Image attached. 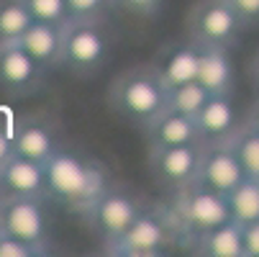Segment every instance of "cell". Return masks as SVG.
I'll return each instance as SVG.
<instances>
[{
	"instance_id": "1",
	"label": "cell",
	"mask_w": 259,
	"mask_h": 257,
	"mask_svg": "<svg viewBox=\"0 0 259 257\" xmlns=\"http://www.w3.org/2000/svg\"><path fill=\"white\" fill-rule=\"evenodd\" d=\"M44 182L47 198L77 216H82L110 188V180L98 162L64 150H57L44 162Z\"/></svg>"
},
{
	"instance_id": "2",
	"label": "cell",
	"mask_w": 259,
	"mask_h": 257,
	"mask_svg": "<svg viewBox=\"0 0 259 257\" xmlns=\"http://www.w3.org/2000/svg\"><path fill=\"white\" fill-rule=\"evenodd\" d=\"M110 108L136 129H146L162 111H167V88L157 78L152 64H139L110 83L108 88Z\"/></svg>"
},
{
	"instance_id": "3",
	"label": "cell",
	"mask_w": 259,
	"mask_h": 257,
	"mask_svg": "<svg viewBox=\"0 0 259 257\" xmlns=\"http://www.w3.org/2000/svg\"><path fill=\"white\" fill-rule=\"evenodd\" d=\"M162 211L175 232L177 247L210 227L229 222L226 196L203 186L200 180H193L190 186L180 191H172V198L162 203Z\"/></svg>"
},
{
	"instance_id": "4",
	"label": "cell",
	"mask_w": 259,
	"mask_h": 257,
	"mask_svg": "<svg viewBox=\"0 0 259 257\" xmlns=\"http://www.w3.org/2000/svg\"><path fill=\"white\" fill-rule=\"evenodd\" d=\"M116 36L105 21H67L62 26V69L75 78H95L108 67Z\"/></svg>"
},
{
	"instance_id": "5",
	"label": "cell",
	"mask_w": 259,
	"mask_h": 257,
	"mask_svg": "<svg viewBox=\"0 0 259 257\" xmlns=\"http://www.w3.org/2000/svg\"><path fill=\"white\" fill-rule=\"evenodd\" d=\"M244 31L241 18L226 0H198L185 23V36H190L198 47L236 49Z\"/></svg>"
},
{
	"instance_id": "6",
	"label": "cell",
	"mask_w": 259,
	"mask_h": 257,
	"mask_svg": "<svg viewBox=\"0 0 259 257\" xmlns=\"http://www.w3.org/2000/svg\"><path fill=\"white\" fill-rule=\"evenodd\" d=\"M169 247H177L175 232L162 206H157V208H141L134 224L116 242L105 244V252L113 257H159Z\"/></svg>"
},
{
	"instance_id": "7",
	"label": "cell",
	"mask_w": 259,
	"mask_h": 257,
	"mask_svg": "<svg viewBox=\"0 0 259 257\" xmlns=\"http://www.w3.org/2000/svg\"><path fill=\"white\" fill-rule=\"evenodd\" d=\"M49 198L41 196H0V232L36 242L49 244Z\"/></svg>"
},
{
	"instance_id": "8",
	"label": "cell",
	"mask_w": 259,
	"mask_h": 257,
	"mask_svg": "<svg viewBox=\"0 0 259 257\" xmlns=\"http://www.w3.org/2000/svg\"><path fill=\"white\" fill-rule=\"evenodd\" d=\"M141 203L134 198V196H128V193H123V191H116L113 186H110L85 213H82V218H85V224L98 234V239L103 242V247L105 244H110V242H116L131 224H134V218L141 213Z\"/></svg>"
},
{
	"instance_id": "9",
	"label": "cell",
	"mask_w": 259,
	"mask_h": 257,
	"mask_svg": "<svg viewBox=\"0 0 259 257\" xmlns=\"http://www.w3.org/2000/svg\"><path fill=\"white\" fill-rule=\"evenodd\" d=\"M205 144H175V146H149V172L162 188L180 191L198 180L200 157Z\"/></svg>"
},
{
	"instance_id": "10",
	"label": "cell",
	"mask_w": 259,
	"mask_h": 257,
	"mask_svg": "<svg viewBox=\"0 0 259 257\" xmlns=\"http://www.w3.org/2000/svg\"><path fill=\"white\" fill-rule=\"evenodd\" d=\"M47 85V72L36 64L18 42L0 44V93L8 98H31Z\"/></svg>"
},
{
	"instance_id": "11",
	"label": "cell",
	"mask_w": 259,
	"mask_h": 257,
	"mask_svg": "<svg viewBox=\"0 0 259 257\" xmlns=\"http://www.w3.org/2000/svg\"><path fill=\"white\" fill-rule=\"evenodd\" d=\"M198 59H200V47L190 36H185V39L167 42L149 64L157 72V78L162 80L164 88H175V85L195 80Z\"/></svg>"
},
{
	"instance_id": "12",
	"label": "cell",
	"mask_w": 259,
	"mask_h": 257,
	"mask_svg": "<svg viewBox=\"0 0 259 257\" xmlns=\"http://www.w3.org/2000/svg\"><path fill=\"white\" fill-rule=\"evenodd\" d=\"M195 126H198V136L200 141L208 144H226L234 131L241 126L236 105H234V95H210L203 108L195 114Z\"/></svg>"
},
{
	"instance_id": "13",
	"label": "cell",
	"mask_w": 259,
	"mask_h": 257,
	"mask_svg": "<svg viewBox=\"0 0 259 257\" xmlns=\"http://www.w3.org/2000/svg\"><path fill=\"white\" fill-rule=\"evenodd\" d=\"M11 144H13V155L28 157V160L41 162V165L59 150L54 126L44 119H36V116H28V119H21L18 124H13Z\"/></svg>"
},
{
	"instance_id": "14",
	"label": "cell",
	"mask_w": 259,
	"mask_h": 257,
	"mask_svg": "<svg viewBox=\"0 0 259 257\" xmlns=\"http://www.w3.org/2000/svg\"><path fill=\"white\" fill-rule=\"evenodd\" d=\"M18 44L47 75L62 69V26L31 21L18 36Z\"/></svg>"
},
{
	"instance_id": "15",
	"label": "cell",
	"mask_w": 259,
	"mask_h": 257,
	"mask_svg": "<svg viewBox=\"0 0 259 257\" xmlns=\"http://www.w3.org/2000/svg\"><path fill=\"white\" fill-rule=\"evenodd\" d=\"M198 180L203 186L218 191V193H229L234 186L244 180V170L234 152L229 150V144H208L203 146V157H200V170Z\"/></svg>"
},
{
	"instance_id": "16",
	"label": "cell",
	"mask_w": 259,
	"mask_h": 257,
	"mask_svg": "<svg viewBox=\"0 0 259 257\" xmlns=\"http://www.w3.org/2000/svg\"><path fill=\"white\" fill-rule=\"evenodd\" d=\"M195 83H200L210 95H234L236 72H234V62H231V49L200 47Z\"/></svg>"
},
{
	"instance_id": "17",
	"label": "cell",
	"mask_w": 259,
	"mask_h": 257,
	"mask_svg": "<svg viewBox=\"0 0 259 257\" xmlns=\"http://www.w3.org/2000/svg\"><path fill=\"white\" fill-rule=\"evenodd\" d=\"M0 191L11 196H41L47 198L44 165L21 155H11L0 165Z\"/></svg>"
},
{
	"instance_id": "18",
	"label": "cell",
	"mask_w": 259,
	"mask_h": 257,
	"mask_svg": "<svg viewBox=\"0 0 259 257\" xmlns=\"http://www.w3.org/2000/svg\"><path fill=\"white\" fill-rule=\"evenodd\" d=\"M182 249H188L190 254L198 257H244L241 247V227L236 222H224L218 227H210L193 239L182 242Z\"/></svg>"
},
{
	"instance_id": "19",
	"label": "cell",
	"mask_w": 259,
	"mask_h": 257,
	"mask_svg": "<svg viewBox=\"0 0 259 257\" xmlns=\"http://www.w3.org/2000/svg\"><path fill=\"white\" fill-rule=\"evenodd\" d=\"M149 146H175V144H203L198 136L195 119L175 111H162L149 126L141 129Z\"/></svg>"
},
{
	"instance_id": "20",
	"label": "cell",
	"mask_w": 259,
	"mask_h": 257,
	"mask_svg": "<svg viewBox=\"0 0 259 257\" xmlns=\"http://www.w3.org/2000/svg\"><path fill=\"white\" fill-rule=\"evenodd\" d=\"M226 196L229 218L236 224H249L259 218V180L244 177L239 186H234Z\"/></svg>"
},
{
	"instance_id": "21",
	"label": "cell",
	"mask_w": 259,
	"mask_h": 257,
	"mask_svg": "<svg viewBox=\"0 0 259 257\" xmlns=\"http://www.w3.org/2000/svg\"><path fill=\"white\" fill-rule=\"evenodd\" d=\"M226 144L234 152V157L239 160L244 177L259 180V131L251 129L249 124H241Z\"/></svg>"
},
{
	"instance_id": "22",
	"label": "cell",
	"mask_w": 259,
	"mask_h": 257,
	"mask_svg": "<svg viewBox=\"0 0 259 257\" xmlns=\"http://www.w3.org/2000/svg\"><path fill=\"white\" fill-rule=\"evenodd\" d=\"M208 98H210V93L200 83H195V80L182 83V85L167 88V111H175V114L195 119V114L203 108V103Z\"/></svg>"
},
{
	"instance_id": "23",
	"label": "cell",
	"mask_w": 259,
	"mask_h": 257,
	"mask_svg": "<svg viewBox=\"0 0 259 257\" xmlns=\"http://www.w3.org/2000/svg\"><path fill=\"white\" fill-rule=\"evenodd\" d=\"M31 23L28 11L21 0H0V44L3 42H18V36Z\"/></svg>"
},
{
	"instance_id": "24",
	"label": "cell",
	"mask_w": 259,
	"mask_h": 257,
	"mask_svg": "<svg viewBox=\"0 0 259 257\" xmlns=\"http://www.w3.org/2000/svg\"><path fill=\"white\" fill-rule=\"evenodd\" d=\"M69 21H108L113 0H64Z\"/></svg>"
},
{
	"instance_id": "25",
	"label": "cell",
	"mask_w": 259,
	"mask_h": 257,
	"mask_svg": "<svg viewBox=\"0 0 259 257\" xmlns=\"http://www.w3.org/2000/svg\"><path fill=\"white\" fill-rule=\"evenodd\" d=\"M23 8L28 11L31 21H41V23H54V26H64L67 18V8L64 0H21Z\"/></svg>"
},
{
	"instance_id": "26",
	"label": "cell",
	"mask_w": 259,
	"mask_h": 257,
	"mask_svg": "<svg viewBox=\"0 0 259 257\" xmlns=\"http://www.w3.org/2000/svg\"><path fill=\"white\" fill-rule=\"evenodd\" d=\"M167 0H113V11L131 18H159Z\"/></svg>"
},
{
	"instance_id": "27",
	"label": "cell",
	"mask_w": 259,
	"mask_h": 257,
	"mask_svg": "<svg viewBox=\"0 0 259 257\" xmlns=\"http://www.w3.org/2000/svg\"><path fill=\"white\" fill-rule=\"evenodd\" d=\"M47 252H49L47 244L26 242V239H18V237L0 232V257H41Z\"/></svg>"
},
{
	"instance_id": "28",
	"label": "cell",
	"mask_w": 259,
	"mask_h": 257,
	"mask_svg": "<svg viewBox=\"0 0 259 257\" xmlns=\"http://www.w3.org/2000/svg\"><path fill=\"white\" fill-rule=\"evenodd\" d=\"M226 3L241 18L244 28H256L259 26V0H226Z\"/></svg>"
},
{
	"instance_id": "29",
	"label": "cell",
	"mask_w": 259,
	"mask_h": 257,
	"mask_svg": "<svg viewBox=\"0 0 259 257\" xmlns=\"http://www.w3.org/2000/svg\"><path fill=\"white\" fill-rule=\"evenodd\" d=\"M241 227V247H244V257H259V218L249 224H239Z\"/></svg>"
},
{
	"instance_id": "30",
	"label": "cell",
	"mask_w": 259,
	"mask_h": 257,
	"mask_svg": "<svg viewBox=\"0 0 259 257\" xmlns=\"http://www.w3.org/2000/svg\"><path fill=\"white\" fill-rule=\"evenodd\" d=\"M13 129V124H11ZM11 129L8 126H0V165H3L11 155H13V144H11Z\"/></svg>"
},
{
	"instance_id": "31",
	"label": "cell",
	"mask_w": 259,
	"mask_h": 257,
	"mask_svg": "<svg viewBox=\"0 0 259 257\" xmlns=\"http://www.w3.org/2000/svg\"><path fill=\"white\" fill-rule=\"evenodd\" d=\"M244 124H249L251 129H256L259 131V100L251 105V111H249V116H246V121Z\"/></svg>"
},
{
	"instance_id": "32",
	"label": "cell",
	"mask_w": 259,
	"mask_h": 257,
	"mask_svg": "<svg viewBox=\"0 0 259 257\" xmlns=\"http://www.w3.org/2000/svg\"><path fill=\"white\" fill-rule=\"evenodd\" d=\"M251 83H254V88L259 90V54H256L254 62H251Z\"/></svg>"
},
{
	"instance_id": "33",
	"label": "cell",
	"mask_w": 259,
	"mask_h": 257,
	"mask_svg": "<svg viewBox=\"0 0 259 257\" xmlns=\"http://www.w3.org/2000/svg\"><path fill=\"white\" fill-rule=\"evenodd\" d=\"M0 196H3V191H0Z\"/></svg>"
}]
</instances>
